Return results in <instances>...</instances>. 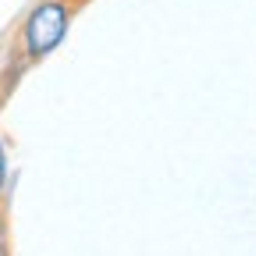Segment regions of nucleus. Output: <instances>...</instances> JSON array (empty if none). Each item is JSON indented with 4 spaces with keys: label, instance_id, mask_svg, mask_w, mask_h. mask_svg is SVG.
<instances>
[{
    "label": "nucleus",
    "instance_id": "obj_2",
    "mask_svg": "<svg viewBox=\"0 0 256 256\" xmlns=\"http://www.w3.org/2000/svg\"><path fill=\"white\" fill-rule=\"evenodd\" d=\"M0 206H8V142L0 136Z\"/></svg>",
    "mask_w": 256,
    "mask_h": 256
},
{
    "label": "nucleus",
    "instance_id": "obj_1",
    "mask_svg": "<svg viewBox=\"0 0 256 256\" xmlns=\"http://www.w3.org/2000/svg\"><path fill=\"white\" fill-rule=\"evenodd\" d=\"M82 14V8L75 0H36L25 18L18 22L14 36H11V50H8V60L11 64H22V68H36L43 64L75 25V18Z\"/></svg>",
    "mask_w": 256,
    "mask_h": 256
},
{
    "label": "nucleus",
    "instance_id": "obj_4",
    "mask_svg": "<svg viewBox=\"0 0 256 256\" xmlns=\"http://www.w3.org/2000/svg\"><path fill=\"white\" fill-rule=\"evenodd\" d=\"M75 4H78V8H82V11H86V8H89V4H92V0H75Z\"/></svg>",
    "mask_w": 256,
    "mask_h": 256
},
{
    "label": "nucleus",
    "instance_id": "obj_3",
    "mask_svg": "<svg viewBox=\"0 0 256 256\" xmlns=\"http://www.w3.org/2000/svg\"><path fill=\"white\" fill-rule=\"evenodd\" d=\"M0 256H11V228H8V206H0Z\"/></svg>",
    "mask_w": 256,
    "mask_h": 256
}]
</instances>
